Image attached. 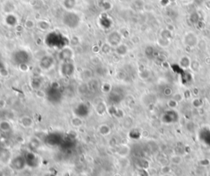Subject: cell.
I'll use <instances>...</instances> for the list:
<instances>
[{"instance_id":"6da1fadb","label":"cell","mask_w":210,"mask_h":176,"mask_svg":"<svg viewBox=\"0 0 210 176\" xmlns=\"http://www.w3.org/2000/svg\"><path fill=\"white\" fill-rule=\"evenodd\" d=\"M183 162V158L180 155H173L170 158V162L173 165H180Z\"/></svg>"},{"instance_id":"3957f363","label":"cell","mask_w":210,"mask_h":176,"mask_svg":"<svg viewBox=\"0 0 210 176\" xmlns=\"http://www.w3.org/2000/svg\"><path fill=\"white\" fill-rule=\"evenodd\" d=\"M182 98H183V96H182L181 93H177V94H175V96L173 97V99L177 101V102H181V101L182 100Z\"/></svg>"},{"instance_id":"7a4b0ae2","label":"cell","mask_w":210,"mask_h":176,"mask_svg":"<svg viewBox=\"0 0 210 176\" xmlns=\"http://www.w3.org/2000/svg\"><path fill=\"white\" fill-rule=\"evenodd\" d=\"M168 106H169V107H171L172 109H174V108H176L177 107V106L178 105V102H177L176 100H174L173 98H172V100H169L168 101Z\"/></svg>"}]
</instances>
